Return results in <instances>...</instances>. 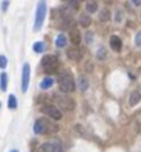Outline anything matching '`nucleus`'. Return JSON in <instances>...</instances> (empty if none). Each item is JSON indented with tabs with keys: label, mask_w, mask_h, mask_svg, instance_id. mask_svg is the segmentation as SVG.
I'll use <instances>...</instances> for the list:
<instances>
[{
	"label": "nucleus",
	"mask_w": 141,
	"mask_h": 152,
	"mask_svg": "<svg viewBox=\"0 0 141 152\" xmlns=\"http://www.w3.org/2000/svg\"><path fill=\"white\" fill-rule=\"evenodd\" d=\"M58 86H60V90L65 94L68 93H73L75 88H76V82L73 79V76L69 72H64L58 76Z\"/></svg>",
	"instance_id": "obj_1"
},
{
	"label": "nucleus",
	"mask_w": 141,
	"mask_h": 152,
	"mask_svg": "<svg viewBox=\"0 0 141 152\" xmlns=\"http://www.w3.org/2000/svg\"><path fill=\"white\" fill-rule=\"evenodd\" d=\"M33 132L36 134H47V133H56L58 132V126L51 122H48L45 118H40L37 119L33 124Z\"/></svg>",
	"instance_id": "obj_2"
},
{
	"label": "nucleus",
	"mask_w": 141,
	"mask_h": 152,
	"mask_svg": "<svg viewBox=\"0 0 141 152\" xmlns=\"http://www.w3.org/2000/svg\"><path fill=\"white\" fill-rule=\"evenodd\" d=\"M42 66L45 69L46 73H54L60 66V61L56 56L53 54H47L42 58Z\"/></svg>",
	"instance_id": "obj_3"
},
{
	"label": "nucleus",
	"mask_w": 141,
	"mask_h": 152,
	"mask_svg": "<svg viewBox=\"0 0 141 152\" xmlns=\"http://www.w3.org/2000/svg\"><path fill=\"white\" fill-rule=\"evenodd\" d=\"M46 11H47V4H46V0H40L39 4L36 7V15H35V31H39V29L43 26V22H45L46 18Z\"/></svg>",
	"instance_id": "obj_4"
},
{
	"label": "nucleus",
	"mask_w": 141,
	"mask_h": 152,
	"mask_svg": "<svg viewBox=\"0 0 141 152\" xmlns=\"http://www.w3.org/2000/svg\"><path fill=\"white\" fill-rule=\"evenodd\" d=\"M54 98H56L57 104L60 105L64 111H72V109L75 108V101L69 96H66L65 93H62V94L57 93V94H54Z\"/></svg>",
	"instance_id": "obj_5"
},
{
	"label": "nucleus",
	"mask_w": 141,
	"mask_h": 152,
	"mask_svg": "<svg viewBox=\"0 0 141 152\" xmlns=\"http://www.w3.org/2000/svg\"><path fill=\"white\" fill-rule=\"evenodd\" d=\"M40 111L45 115H47L48 118H51L53 120H60L61 118H62V113H61V111L57 107H54L53 104H46L43 105L40 108Z\"/></svg>",
	"instance_id": "obj_6"
},
{
	"label": "nucleus",
	"mask_w": 141,
	"mask_h": 152,
	"mask_svg": "<svg viewBox=\"0 0 141 152\" xmlns=\"http://www.w3.org/2000/svg\"><path fill=\"white\" fill-rule=\"evenodd\" d=\"M29 79H31V66H29V64H25L22 66V77H21V88L24 93L28 90Z\"/></svg>",
	"instance_id": "obj_7"
},
{
	"label": "nucleus",
	"mask_w": 141,
	"mask_h": 152,
	"mask_svg": "<svg viewBox=\"0 0 141 152\" xmlns=\"http://www.w3.org/2000/svg\"><path fill=\"white\" fill-rule=\"evenodd\" d=\"M58 149H60V145L57 142H45L36 149V152H57Z\"/></svg>",
	"instance_id": "obj_8"
},
{
	"label": "nucleus",
	"mask_w": 141,
	"mask_h": 152,
	"mask_svg": "<svg viewBox=\"0 0 141 152\" xmlns=\"http://www.w3.org/2000/svg\"><path fill=\"white\" fill-rule=\"evenodd\" d=\"M66 56H68V58L71 61H75V62H77V61H80V58H82V53H80V50H79L76 46H73V47H69L68 48Z\"/></svg>",
	"instance_id": "obj_9"
},
{
	"label": "nucleus",
	"mask_w": 141,
	"mask_h": 152,
	"mask_svg": "<svg viewBox=\"0 0 141 152\" xmlns=\"http://www.w3.org/2000/svg\"><path fill=\"white\" fill-rule=\"evenodd\" d=\"M109 46H111V48H112L113 51L119 53L122 50V40L119 36H116V35H112V36L109 37Z\"/></svg>",
	"instance_id": "obj_10"
},
{
	"label": "nucleus",
	"mask_w": 141,
	"mask_h": 152,
	"mask_svg": "<svg viewBox=\"0 0 141 152\" xmlns=\"http://www.w3.org/2000/svg\"><path fill=\"white\" fill-rule=\"evenodd\" d=\"M90 83H89V79H87V76L85 75H80L79 77H77L76 80V87L80 90V91H86L87 88H89Z\"/></svg>",
	"instance_id": "obj_11"
},
{
	"label": "nucleus",
	"mask_w": 141,
	"mask_h": 152,
	"mask_svg": "<svg viewBox=\"0 0 141 152\" xmlns=\"http://www.w3.org/2000/svg\"><path fill=\"white\" fill-rule=\"evenodd\" d=\"M69 40L75 46H77V44L80 43V32L76 28H71V31H69Z\"/></svg>",
	"instance_id": "obj_12"
},
{
	"label": "nucleus",
	"mask_w": 141,
	"mask_h": 152,
	"mask_svg": "<svg viewBox=\"0 0 141 152\" xmlns=\"http://www.w3.org/2000/svg\"><path fill=\"white\" fill-rule=\"evenodd\" d=\"M140 101H141V93L140 91H132L130 93V97H129V105L130 107L137 105Z\"/></svg>",
	"instance_id": "obj_13"
},
{
	"label": "nucleus",
	"mask_w": 141,
	"mask_h": 152,
	"mask_svg": "<svg viewBox=\"0 0 141 152\" xmlns=\"http://www.w3.org/2000/svg\"><path fill=\"white\" fill-rule=\"evenodd\" d=\"M79 24H80V26H83V28H89L90 25H91V17H90L89 14H82V15L79 17Z\"/></svg>",
	"instance_id": "obj_14"
},
{
	"label": "nucleus",
	"mask_w": 141,
	"mask_h": 152,
	"mask_svg": "<svg viewBox=\"0 0 141 152\" xmlns=\"http://www.w3.org/2000/svg\"><path fill=\"white\" fill-rule=\"evenodd\" d=\"M66 43H68V39H66V36H65L64 33H60L58 36H57L56 39V46L60 48H64L65 46H66Z\"/></svg>",
	"instance_id": "obj_15"
},
{
	"label": "nucleus",
	"mask_w": 141,
	"mask_h": 152,
	"mask_svg": "<svg viewBox=\"0 0 141 152\" xmlns=\"http://www.w3.org/2000/svg\"><path fill=\"white\" fill-rule=\"evenodd\" d=\"M97 3H96V0H87L86 1V11L90 12V14H93V12L97 11Z\"/></svg>",
	"instance_id": "obj_16"
},
{
	"label": "nucleus",
	"mask_w": 141,
	"mask_h": 152,
	"mask_svg": "<svg viewBox=\"0 0 141 152\" xmlns=\"http://www.w3.org/2000/svg\"><path fill=\"white\" fill-rule=\"evenodd\" d=\"M53 84H54V80H53L51 77H45V79L40 82V88H43V90H48Z\"/></svg>",
	"instance_id": "obj_17"
},
{
	"label": "nucleus",
	"mask_w": 141,
	"mask_h": 152,
	"mask_svg": "<svg viewBox=\"0 0 141 152\" xmlns=\"http://www.w3.org/2000/svg\"><path fill=\"white\" fill-rule=\"evenodd\" d=\"M0 88L3 91L7 88V73H4V72L0 75Z\"/></svg>",
	"instance_id": "obj_18"
},
{
	"label": "nucleus",
	"mask_w": 141,
	"mask_h": 152,
	"mask_svg": "<svg viewBox=\"0 0 141 152\" xmlns=\"http://www.w3.org/2000/svg\"><path fill=\"white\" fill-rule=\"evenodd\" d=\"M45 48H46V46H45L43 42H36V43L33 44V50H35L36 53H43L45 51Z\"/></svg>",
	"instance_id": "obj_19"
},
{
	"label": "nucleus",
	"mask_w": 141,
	"mask_h": 152,
	"mask_svg": "<svg viewBox=\"0 0 141 152\" xmlns=\"http://www.w3.org/2000/svg\"><path fill=\"white\" fill-rule=\"evenodd\" d=\"M8 108L10 109L17 108V98H15V96H12V94H10V97H8Z\"/></svg>",
	"instance_id": "obj_20"
},
{
	"label": "nucleus",
	"mask_w": 141,
	"mask_h": 152,
	"mask_svg": "<svg viewBox=\"0 0 141 152\" xmlns=\"http://www.w3.org/2000/svg\"><path fill=\"white\" fill-rule=\"evenodd\" d=\"M109 18H111V12H109V10L104 8V10L100 12V20L101 21H108Z\"/></svg>",
	"instance_id": "obj_21"
},
{
	"label": "nucleus",
	"mask_w": 141,
	"mask_h": 152,
	"mask_svg": "<svg viewBox=\"0 0 141 152\" xmlns=\"http://www.w3.org/2000/svg\"><path fill=\"white\" fill-rule=\"evenodd\" d=\"M66 3L69 4V7H72L73 10H77L79 8V1L77 0H65Z\"/></svg>",
	"instance_id": "obj_22"
},
{
	"label": "nucleus",
	"mask_w": 141,
	"mask_h": 152,
	"mask_svg": "<svg viewBox=\"0 0 141 152\" xmlns=\"http://www.w3.org/2000/svg\"><path fill=\"white\" fill-rule=\"evenodd\" d=\"M7 66V58L4 56H0V68H6Z\"/></svg>",
	"instance_id": "obj_23"
},
{
	"label": "nucleus",
	"mask_w": 141,
	"mask_h": 152,
	"mask_svg": "<svg viewBox=\"0 0 141 152\" xmlns=\"http://www.w3.org/2000/svg\"><path fill=\"white\" fill-rule=\"evenodd\" d=\"M86 42H87L89 44L93 42V33L91 32H86Z\"/></svg>",
	"instance_id": "obj_24"
},
{
	"label": "nucleus",
	"mask_w": 141,
	"mask_h": 152,
	"mask_svg": "<svg viewBox=\"0 0 141 152\" xmlns=\"http://www.w3.org/2000/svg\"><path fill=\"white\" fill-rule=\"evenodd\" d=\"M136 46L141 47V32H138L137 35H136Z\"/></svg>",
	"instance_id": "obj_25"
},
{
	"label": "nucleus",
	"mask_w": 141,
	"mask_h": 152,
	"mask_svg": "<svg viewBox=\"0 0 141 152\" xmlns=\"http://www.w3.org/2000/svg\"><path fill=\"white\" fill-rule=\"evenodd\" d=\"M104 56H105V48H104V47H101V48H100V51L97 53V57H98V58H104Z\"/></svg>",
	"instance_id": "obj_26"
},
{
	"label": "nucleus",
	"mask_w": 141,
	"mask_h": 152,
	"mask_svg": "<svg viewBox=\"0 0 141 152\" xmlns=\"http://www.w3.org/2000/svg\"><path fill=\"white\" fill-rule=\"evenodd\" d=\"M7 6H8V1H3V4H1V8H3V11H6V10H7Z\"/></svg>",
	"instance_id": "obj_27"
},
{
	"label": "nucleus",
	"mask_w": 141,
	"mask_h": 152,
	"mask_svg": "<svg viewBox=\"0 0 141 152\" xmlns=\"http://www.w3.org/2000/svg\"><path fill=\"white\" fill-rule=\"evenodd\" d=\"M134 6H141V0H132Z\"/></svg>",
	"instance_id": "obj_28"
},
{
	"label": "nucleus",
	"mask_w": 141,
	"mask_h": 152,
	"mask_svg": "<svg viewBox=\"0 0 141 152\" xmlns=\"http://www.w3.org/2000/svg\"><path fill=\"white\" fill-rule=\"evenodd\" d=\"M122 21V14H119V12H118V18H116V22H121Z\"/></svg>",
	"instance_id": "obj_29"
},
{
	"label": "nucleus",
	"mask_w": 141,
	"mask_h": 152,
	"mask_svg": "<svg viewBox=\"0 0 141 152\" xmlns=\"http://www.w3.org/2000/svg\"><path fill=\"white\" fill-rule=\"evenodd\" d=\"M10 152H18V151H15V149H14V151H10Z\"/></svg>",
	"instance_id": "obj_30"
}]
</instances>
